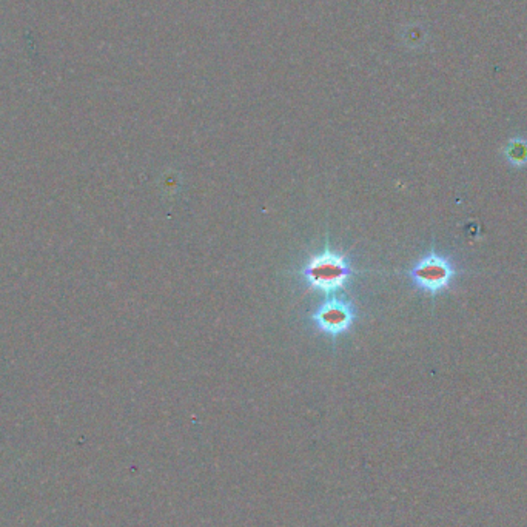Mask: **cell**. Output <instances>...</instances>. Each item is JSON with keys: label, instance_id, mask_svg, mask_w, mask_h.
I'll return each instance as SVG.
<instances>
[{"label": "cell", "instance_id": "cell-4", "mask_svg": "<svg viewBox=\"0 0 527 527\" xmlns=\"http://www.w3.org/2000/svg\"><path fill=\"white\" fill-rule=\"evenodd\" d=\"M503 158L506 164L514 168H526L527 166V139L524 136L510 138L503 147Z\"/></svg>", "mask_w": 527, "mask_h": 527}, {"label": "cell", "instance_id": "cell-2", "mask_svg": "<svg viewBox=\"0 0 527 527\" xmlns=\"http://www.w3.org/2000/svg\"><path fill=\"white\" fill-rule=\"evenodd\" d=\"M455 275L457 270L453 267L452 261L446 255L438 252L427 253L407 272L413 286L429 296L446 292L452 286Z\"/></svg>", "mask_w": 527, "mask_h": 527}, {"label": "cell", "instance_id": "cell-1", "mask_svg": "<svg viewBox=\"0 0 527 527\" xmlns=\"http://www.w3.org/2000/svg\"><path fill=\"white\" fill-rule=\"evenodd\" d=\"M352 276L353 269L347 256L333 252L328 247L321 253L310 256L301 269V278L304 280L305 286L326 295L343 290Z\"/></svg>", "mask_w": 527, "mask_h": 527}, {"label": "cell", "instance_id": "cell-3", "mask_svg": "<svg viewBox=\"0 0 527 527\" xmlns=\"http://www.w3.org/2000/svg\"><path fill=\"white\" fill-rule=\"evenodd\" d=\"M318 332L330 338H338L349 332L356 321V307L352 301L339 296H330L316 307L310 316Z\"/></svg>", "mask_w": 527, "mask_h": 527}]
</instances>
